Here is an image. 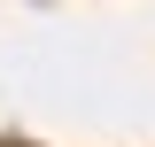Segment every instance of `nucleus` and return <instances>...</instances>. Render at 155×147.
<instances>
[]
</instances>
